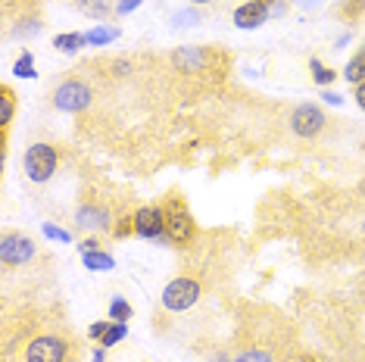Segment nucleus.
Masks as SVG:
<instances>
[{"mask_svg": "<svg viewBox=\"0 0 365 362\" xmlns=\"http://www.w3.org/2000/svg\"><path fill=\"white\" fill-rule=\"evenodd\" d=\"M81 343L63 331H41L22 347V362H78Z\"/></svg>", "mask_w": 365, "mask_h": 362, "instance_id": "obj_1", "label": "nucleus"}, {"mask_svg": "<svg viewBox=\"0 0 365 362\" xmlns=\"http://www.w3.org/2000/svg\"><path fill=\"white\" fill-rule=\"evenodd\" d=\"M163 216H165V244L172 247H190L197 241V219L190 216V207L181 191H169L163 200Z\"/></svg>", "mask_w": 365, "mask_h": 362, "instance_id": "obj_2", "label": "nucleus"}, {"mask_svg": "<svg viewBox=\"0 0 365 362\" xmlns=\"http://www.w3.org/2000/svg\"><path fill=\"white\" fill-rule=\"evenodd\" d=\"M172 69H178L181 76H206L215 63L225 60V53H219L215 47L206 44H181L169 53Z\"/></svg>", "mask_w": 365, "mask_h": 362, "instance_id": "obj_3", "label": "nucleus"}, {"mask_svg": "<svg viewBox=\"0 0 365 362\" xmlns=\"http://www.w3.org/2000/svg\"><path fill=\"white\" fill-rule=\"evenodd\" d=\"M203 297V281L197 275H175L169 284L163 287V309L172 316L194 309Z\"/></svg>", "mask_w": 365, "mask_h": 362, "instance_id": "obj_4", "label": "nucleus"}, {"mask_svg": "<svg viewBox=\"0 0 365 362\" xmlns=\"http://www.w3.org/2000/svg\"><path fill=\"white\" fill-rule=\"evenodd\" d=\"M22 169H26L29 181H35V185H47L56 169H60V150H56V144H47V141H35L22 156Z\"/></svg>", "mask_w": 365, "mask_h": 362, "instance_id": "obj_5", "label": "nucleus"}, {"mask_svg": "<svg viewBox=\"0 0 365 362\" xmlns=\"http://www.w3.org/2000/svg\"><path fill=\"white\" fill-rule=\"evenodd\" d=\"M51 103L56 106L60 113H85L91 103H94V88L88 85L85 78H63L60 85L53 88L51 94Z\"/></svg>", "mask_w": 365, "mask_h": 362, "instance_id": "obj_6", "label": "nucleus"}, {"mask_svg": "<svg viewBox=\"0 0 365 362\" xmlns=\"http://www.w3.org/2000/svg\"><path fill=\"white\" fill-rule=\"evenodd\" d=\"M38 257L41 250L29 234L4 232V237H0V262H4V269H26L31 262H38Z\"/></svg>", "mask_w": 365, "mask_h": 362, "instance_id": "obj_7", "label": "nucleus"}, {"mask_svg": "<svg viewBox=\"0 0 365 362\" xmlns=\"http://www.w3.org/2000/svg\"><path fill=\"white\" fill-rule=\"evenodd\" d=\"M287 128L300 141H312V138H319L328 128V113L319 103H297L287 116Z\"/></svg>", "mask_w": 365, "mask_h": 362, "instance_id": "obj_8", "label": "nucleus"}, {"mask_svg": "<svg viewBox=\"0 0 365 362\" xmlns=\"http://www.w3.org/2000/svg\"><path fill=\"white\" fill-rule=\"evenodd\" d=\"M135 219V234L144 241H163L165 237V216H163V203H147L131 212Z\"/></svg>", "mask_w": 365, "mask_h": 362, "instance_id": "obj_9", "label": "nucleus"}, {"mask_svg": "<svg viewBox=\"0 0 365 362\" xmlns=\"http://www.w3.org/2000/svg\"><path fill=\"white\" fill-rule=\"evenodd\" d=\"M76 225L81 232L103 234V232H110V228H115V222H113L110 207H103V203H81L76 212Z\"/></svg>", "mask_w": 365, "mask_h": 362, "instance_id": "obj_10", "label": "nucleus"}, {"mask_svg": "<svg viewBox=\"0 0 365 362\" xmlns=\"http://www.w3.org/2000/svg\"><path fill=\"white\" fill-rule=\"evenodd\" d=\"M231 19H235V26L240 31H253V29H262L265 22L272 19V13H269V4H265V0H244Z\"/></svg>", "mask_w": 365, "mask_h": 362, "instance_id": "obj_11", "label": "nucleus"}, {"mask_svg": "<svg viewBox=\"0 0 365 362\" xmlns=\"http://www.w3.org/2000/svg\"><path fill=\"white\" fill-rule=\"evenodd\" d=\"M76 10L88 19H97V22H106L110 16H115V6L113 0H76Z\"/></svg>", "mask_w": 365, "mask_h": 362, "instance_id": "obj_12", "label": "nucleus"}, {"mask_svg": "<svg viewBox=\"0 0 365 362\" xmlns=\"http://www.w3.org/2000/svg\"><path fill=\"white\" fill-rule=\"evenodd\" d=\"M13 116H16V90L10 85H0V131H4V141H6Z\"/></svg>", "mask_w": 365, "mask_h": 362, "instance_id": "obj_13", "label": "nucleus"}, {"mask_svg": "<svg viewBox=\"0 0 365 362\" xmlns=\"http://www.w3.org/2000/svg\"><path fill=\"white\" fill-rule=\"evenodd\" d=\"M344 78L350 81L353 88L359 85V81H365V44L350 56V60H346V66H344Z\"/></svg>", "mask_w": 365, "mask_h": 362, "instance_id": "obj_14", "label": "nucleus"}, {"mask_svg": "<svg viewBox=\"0 0 365 362\" xmlns=\"http://www.w3.org/2000/svg\"><path fill=\"white\" fill-rule=\"evenodd\" d=\"M85 44H88V38L78 35V31H66V35L53 38V47H56V51H63V53H78Z\"/></svg>", "mask_w": 365, "mask_h": 362, "instance_id": "obj_15", "label": "nucleus"}, {"mask_svg": "<svg viewBox=\"0 0 365 362\" xmlns=\"http://www.w3.org/2000/svg\"><path fill=\"white\" fill-rule=\"evenodd\" d=\"M122 31L115 29V26H97V29H91L85 31V38H88V44H94V47H103V44H113L115 38H119Z\"/></svg>", "mask_w": 365, "mask_h": 362, "instance_id": "obj_16", "label": "nucleus"}, {"mask_svg": "<svg viewBox=\"0 0 365 362\" xmlns=\"http://www.w3.org/2000/svg\"><path fill=\"white\" fill-rule=\"evenodd\" d=\"M128 337V322H110V328H106V334L101 337V347L110 350L115 347V343H122Z\"/></svg>", "mask_w": 365, "mask_h": 362, "instance_id": "obj_17", "label": "nucleus"}, {"mask_svg": "<svg viewBox=\"0 0 365 362\" xmlns=\"http://www.w3.org/2000/svg\"><path fill=\"white\" fill-rule=\"evenodd\" d=\"M41 29H44V19H41V16H22V19L16 22V31H13V35H16V38H35Z\"/></svg>", "mask_w": 365, "mask_h": 362, "instance_id": "obj_18", "label": "nucleus"}, {"mask_svg": "<svg viewBox=\"0 0 365 362\" xmlns=\"http://www.w3.org/2000/svg\"><path fill=\"white\" fill-rule=\"evenodd\" d=\"M337 16L340 19H346V22H359L365 16V0H340Z\"/></svg>", "mask_w": 365, "mask_h": 362, "instance_id": "obj_19", "label": "nucleus"}, {"mask_svg": "<svg viewBox=\"0 0 365 362\" xmlns=\"http://www.w3.org/2000/svg\"><path fill=\"white\" fill-rule=\"evenodd\" d=\"M231 362H275V353L265 347H250V350H240Z\"/></svg>", "mask_w": 365, "mask_h": 362, "instance_id": "obj_20", "label": "nucleus"}, {"mask_svg": "<svg viewBox=\"0 0 365 362\" xmlns=\"http://www.w3.org/2000/svg\"><path fill=\"white\" fill-rule=\"evenodd\" d=\"M85 266L91 272H110L115 266V259L106 250H101V253H85Z\"/></svg>", "mask_w": 365, "mask_h": 362, "instance_id": "obj_21", "label": "nucleus"}, {"mask_svg": "<svg viewBox=\"0 0 365 362\" xmlns=\"http://www.w3.org/2000/svg\"><path fill=\"white\" fill-rule=\"evenodd\" d=\"M131 303L125 300V297H113L110 300V316H113V322H128L131 319Z\"/></svg>", "mask_w": 365, "mask_h": 362, "instance_id": "obj_22", "label": "nucleus"}, {"mask_svg": "<svg viewBox=\"0 0 365 362\" xmlns=\"http://www.w3.org/2000/svg\"><path fill=\"white\" fill-rule=\"evenodd\" d=\"M309 69H312V81H315V85H322V88L331 85V81L337 78V72L328 69V66H322L319 60H309Z\"/></svg>", "mask_w": 365, "mask_h": 362, "instance_id": "obj_23", "label": "nucleus"}, {"mask_svg": "<svg viewBox=\"0 0 365 362\" xmlns=\"http://www.w3.org/2000/svg\"><path fill=\"white\" fill-rule=\"evenodd\" d=\"M200 22V13H197V6H187V10H181L172 16V29H187V26H197Z\"/></svg>", "mask_w": 365, "mask_h": 362, "instance_id": "obj_24", "label": "nucleus"}, {"mask_svg": "<svg viewBox=\"0 0 365 362\" xmlns=\"http://www.w3.org/2000/svg\"><path fill=\"white\" fill-rule=\"evenodd\" d=\"M131 234H135V219H119V222H115V228H113V237H115V241H122V237H131Z\"/></svg>", "mask_w": 365, "mask_h": 362, "instance_id": "obj_25", "label": "nucleus"}, {"mask_svg": "<svg viewBox=\"0 0 365 362\" xmlns=\"http://www.w3.org/2000/svg\"><path fill=\"white\" fill-rule=\"evenodd\" d=\"M16 76H19V78H38V72L35 69H31V53H22V60L19 63H16Z\"/></svg>", "mask_w": 365, "mask_h": 362, "instance_id": "obj_26", "label": "nucleus"}, {"mask_svg": "<svg viewBox=\"0 0 365 362\" xmlns=\"http://www.w3.org/2000/svg\"><path fill=\"white\" fill-rule=\"evenodd\" d=\"M47 237H53V241H60V244H72V234H66L60 225H53V222H44V228H41Z\"/></svg>", "mask_w": 365, "mask_h": 362, "instance_id": "obj_27", "label": "nucleus"}, {"mask_svg": "<svg viewBox=\"0 0 365 362\" xmlns=\"http://www.w3.org/2000/svg\"><path fill=\"white\" fill-rule=\"evenodd\" d=\"M103 250V241H101V234H91V237H85V241L78 244V253L85 257V253H101Z\"/></svg>", "mask_w": 365, "mask_h": 362, "instance_id": "obj_28", "label": "nucleus"}, {"mask_svg": "<svg viewBox=\"0 0 365 362\" xmlns=\"http://www.w3.org/2000/svg\"><path fill=\"white\" fill-rule=\"evenodd\" d=\"M269 4V13H272V19H281L287 10H290V0H265Z\"/></svg>", "mask_w": 365, "mask_h": 362, "instance_id": "obj_29", "label": "nucleus"}, {"mask_svg": "<svg viewBox=\"0 0 365 362\" xmlns=\"http://www.w3.org/2000/svg\"><path fill=\"white\" fill-rule=\"evenodd\" d=\"M284 362H328V359L319 356V353H294V356H287Z\"/></svg>", "mask_w": 365, "mask_h": 362, "instance_id": "obj_30", "label": "nucleus"}, {"mask_svg": "<svg viewBox=\"0 0 365 362\" xmlns=\"http://www.w3.org/2000/svg\"><path fill=\"white\" fill-rule=\"evenodd\" d=\"M106 328H110V322H94V325L88 328V337H91V341H97V343H101V337L106 334Z\"/></svg>", "mask_w": 365, "mask_h": 362, "instance_id": "obj_31", "label": "nucleus"}, {"mask_svg": "<svg viewBox=\"0 0 365 362\" xmlns=\"http://www.w3.org/2000/svg\"><path fill=\"white\" fill-rule=\"evenodd\" d=\"M138 4H140V0H119V4H115V16H128Z\"/></svg>", "mask_w": 365, "mask_h": 362, "instance_id": "obj_32", "label": "nucleus"}, {"mask_svg": "<svg viewBox=\"0 0 365 362\" xmlns=\"http://www.w3.org/2000/svg\"><path fill=\"white\" fill-rule=\"evenodd\" d=\"M353 100H356V106L365 113V81H359V85L353 88Z\"/></svg>", "mask_w": 365, "mask_h": 362, "instance_id": "obj_33", "label": "nucleus"}, {"mask_svg": "<svg viewBox=\"0 0 365 362\" xmlns=\"http://www.w3.org/2000/svg\"><path fill=\"white\" fill-rule=\"evenodd\" d=\"M322 0H297V6H303V10H315Z\"/></svg>", "mask_w": 365, "mask_h": 362, "instance_id": "obj_34", "label": "nucleus"}, {"mask_svg": "<svg viewBox=\"0 0 365 362\" xmlns=\"http://www.w3.org/2000/svg\"><path fill=\"white\" fill-rule=\"evenodd\" d=\"M322 100H325V103H334V106H337V103H340V97H337V94H331V90H325V94H322Z\"/></svg>", "mask_w": 365, "mask_h": 362, "instance_id": "obj_35", "label": "nucleus"}, {"mask_svg": "<svg viewBox=\"0 0 365 362\" xmlns=\"http://www.w3.org/2000/svg\"><path fill=\"white\" fill-rule=\"evenodd\" d=\"M94 362H106V350H103V347L94 353Z\"/></svg>", "mask_w": 365, "mask_h": 362, "instance_id": "obj_36", "label": "nucleus"}, {"mask_svg": "<svg viewBox=\"0 0 365 362\" xmlns=\"http://www.w3.org/2000/svg\"><path fill=\"white\" fill-rule=\"evenodd\" d=\"M190 6H206V4H215V0H187Z\"/></svg>", "mask_w": 365, "mask_h": 362, "instance_id": "obj_37", "label": "nucleus"}, {"mask_svg": "<svg viewBox=\"0 0 365 362\" xmlns=\"http://www.w3.org/2000/svg\"><path fill=\"white\" fill-rule=\"evenodd\" d=\"M362 359H365V350H362Z\"/></svg>", "mask_w": 365, "mask_h": 362, "instance_id": "obj_38", "label": "nucleus"}, {"mask_svg": "<svg viewBox=\"0 0 365 362\" xmlns=\"http://www.w3.org/2000/svg\"><path fill=\"white\" fill-rule=\"evenodd\" d=\"M362 232H365V225H362Z\"/></svg>", "mask_w": 365, "mask_h": 362, "instance_id": "obj_39", "label": "nucleus"}]
</instances>
